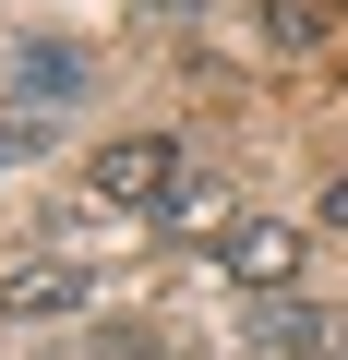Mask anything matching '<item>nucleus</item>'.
<instances>
[{
    "instance_id": "f257e3e1",
    "label": "nucleus",
    "mask_w": 348,
    "mask_h": 360,
    "mask_svg": "<svg viewBox=\"0 0 348 360\" xmlns=\"http://www.w3.org/2000/svg\"><path fill=\"white\" fill-rule=\"evenodd\" d=\"M240 336H252L264 360H348V312H336V300H300V288H252Z\"/></svg>"
},
{
    "instance_id": "f03ea898",
    "label": "nucleus",
    "mask_w": 348,
    "mask_h": 360,
    "mask_svg": "<svg viewBox=\"0 0 348 360\" xmlns=\"http://www.w3.org/2000/svg\"><path fill=\"white\" fill-rule=\"evenodd\" d=\"M84 193H96V205H168V193H181V144H168V132L96 144V156H84Z\"/></svg>"
},
{
    "instance_id": "7ed1b4c3",
    "label": "nucleus",
    "mask_w": 348,
    "mask_h": 360,
    "mask_svg": "<svg viewBox=\"0 0 348 360\" xmlns=\"http://www.w3.org/2000/svg\"><path fill=\"white\" fill-rule=\"evenodd\" d=\"M84 312V264L72 252H13L0 264V324H60Z\"/></svg>"
},
{
    "instance_id": "20e7f679",
    "label": "nucleus",
    "mask_w": 348,
    "mask_h": 360,
    "mask_svg": "<svg viewBox=\"0 0 348 360\" xmlns=\"http://www.w3.org/2000/svg\"><path fill=\"white\" fill-rule=\"evenodd\" d=\"M217 264H228L240 288H300V229H288V217H240Z\"/></svg>"
},
{
    "instance_id": "39448f33",
    "label": "nucleus",
    "mask_w": 348,
    "mask_h": 360,
    "mask_svg": "<svg viewBox=\"0 0 348 360\" xmlns=\"http://www.w3.org/2000/svg\"><path fill=\"white\" fill-rule=\"evenodd\" d=\"M228 229H240V205L217 193V180H193V168H181V193H168V240H193V252H228Z\"/></svg>"
},
{
    "instance_id": "423d86ee",
    "label": "nucleus",
    "mask_w": 348,
    "mask_h": 360,
    "mask_svg": "<svg viewBox=\"0 0 348 360\" xmlns=\"http://www.w3.org/2000/svg\"><path fill=\"white\" fill-rule=\"evenodd\" d=\"M324 37V0H264V49H312Z\"/></svg>"
},
{
    "instance_id": "0eeeda50",
    "label": "nucleus",
    "mask_w": 348,
    "mask_h": 360,
    "mask_svg": "<svg viewBox=\"0 0 348 360\" xmlns=\"http://www.w3.org/2000/svg\"><path fill=\"white\" fill-rule=\"evenodd\" d=\"M25 84H37V96H72L84 60H72V49H25Z\"/></svg>"
},
{
    "instance_id": "6e6552de",
    "label": "nucleus",
    "mask_w": 348,
    "mask_h": 360,
    "mask_svg": "<svg viewBox=\"0 0 348 360\" xmlns=\"http://www.w3.org/2000/svg\"><path fill=\"white\" fill-rule=\"evenodd\" d=\"M324 229H336V240H348V180H336V193H324Z\"/></svg>"
}]
</instances>
